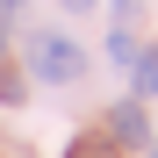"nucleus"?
Wrapping results in <instances>:
<instances>
[{"label": "nucleus", "mask_w": 158, "mask_h": 158, "mask_svg": "<svg viewBox=\"0 0 158 158\" xmlns=\"http://www.w3.org/2000/svg\"><path fill=\"white\" fill-rule=\"evenodd\" d=\"M29 72L43 79V86H72V79L86 72V50H79L65 29H43V36L29 43Z\"/></svg>", "instance_id": "obj_1"}, {"label": "nucleus", "mask_w": 158, "mask_h": 158, "mask_svg": "<svg viewBox=\"0 0 158 158\" xmlns=\"http://www.w3.org/2000/svg\"><path fill=\"white\" fill-rule=\"evenodd\" d=\"M108 144H115V151H144V144H151V115H144V101H115V115H108Z\"/></svg>", "instance_id": "obj_2"}, {"label": "nucleus", "mask_w": 158, "mask_h": 158, "mask_svg": "<svg viewBox=\"0 0 158 158\" xmlns=\"http://www.w3.org/2000/svg\"><path fill=\"white\" fill-rule=\"evenodd\" d=\"M151 94H158V43L137 50V101H151Z\"/></svg>", "instance_id": "obj_3"}, {"label": "nucleus", "mask_w": 158, "mask_h": 158, "mask_svg": "<svg viewBox=\"0 0 158 158\" xmlns=\"http://www.w3.org/2000/svg\"><path fill=\"white\" fill-rule=\"evenodd\" d=\"M65 158H122V151H115L108 137H72V151H65Z\"/></svg>", "instance_id": "obj_4"}, {"label": "nucleus", "mask_w": 158, "mask_h": 158, "mask_svg": "<svg viewBox=\"0 0 158 158\" xmlns=\"http://www.w3.org/2000/svg\"><path fill=\"white\" fill-rule=\"evenodd\" d=\"M137 50H144V43L129 36V29H115V36H108V58H115V65H137Z\"/></svg>", "instance_id": "obj_5"}, {"label": "nucleus", "mask_w": 158, "mask_h": 158, "mask_svg": "<svg viewBox=\"0 0 158 158\" xmlns=\"http://www.w3.org/2000/svg\"><path fill=\"white\" fill-rule=\"evenodd\" d=\"M22 94H29V86H22V72H0V101H7V108H15Z\"/></svg>", "instance_id": "obj_6"}, {"label": "nucleus", "mask_w": 158, "mask_h": 158, "mask_svg": "<svg viewBox=\"0 0 158 158\" xmlns=\"http://www.w3.org/2000/svg\"><path fill=\"white\" fill-rule=\"evenodd\" d=\"M22 7H29V0H0V22H7V15H22Z\"/></svg>", "instance_id": "obj_7"}, {"label": "nucleus", "mask_w": 158, "mask_h": 158, "mask_svg": "<svg viewBox=\"0 0 158 158\" xmlns=\"http://www.w3.org/2000/svg\"><path fill=\"white\" fill-rule=\"evenodd\" d=\"M115 15H122V22H129V15H137V0H115Z\"/></svg>", "instance_id": "obj_8"}, {"label": "nucleus", "mask_w": 158, "mask_h": 158, "mask_svg": "<svg viewBox=\"0 0 158 158\" xmlns=\"http://www.w3.org/2000/svg\"><path fill=\"white\" fill-rule=\"evenodd\" d=\"M65 7H72V15H86V7H94V0H65Z\"/></svg>", "instance_id": "obj_9"}, {"label": "nucleus", "mask_w": 158, "mask_h": 158, "mask_svg": "<svg viewBox=\"0 0 158 158\" xmlns=\"http://www.w3.org/2000/svg\"><path fill=\"white\" fill-rule=\"evenodd\" d=\"M151 158H158V137H151Z\"/></svg>", "instance_id": "obj_10"}, {"label": "nucleus", "mask_w": 158, "mask_h": 158, "mask_svg": "<svg viewBox=\"0 0 158 158\" xmlns=\"http://www.w3.org/2000/svg\"><path fill=\"white\" fill-rule=\"evenodd\" d=\"M0 50H7V36H0Z\"/></svg>", "instance_id": "obj_11"}]
</instances>
